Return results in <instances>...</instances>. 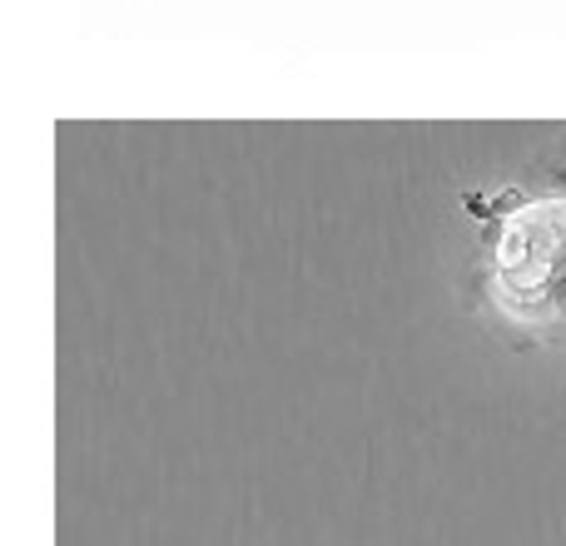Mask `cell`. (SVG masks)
I'll list each match as a JSON object with an SVG mask.
<instances>
[{
    "label": "cell",
    "mask_w": 566,
    "mask_h": 546,
    "mask_svg": "<svg viewBox=\"0 0 566 546\" xmlns=\"http://www.w3.org/2000/svg\"><path fill=\"white\" fill-rule=\"evenodd\" d=\"M542 313H547L552 333H557V338H566V269L547 283V293H542Z\"/></svg>",
    "instance_id": "obj_1"
},
{
    "label": "cell",
    "mask_w": 566,
    "mask_h": 546,
    "mask_svg": "<svg viewBox=\"0 0 566 546\" xmlns=\"http://www.w3.org/2000/svg\"><path fill=\"white\" fill-rule=\"evenodd\" d=\"M552 175H557V179H562V185H566V155L557 159V165H552Z\"/></svg>",
    "instance_id": "obj_2"
}]
</instances>
